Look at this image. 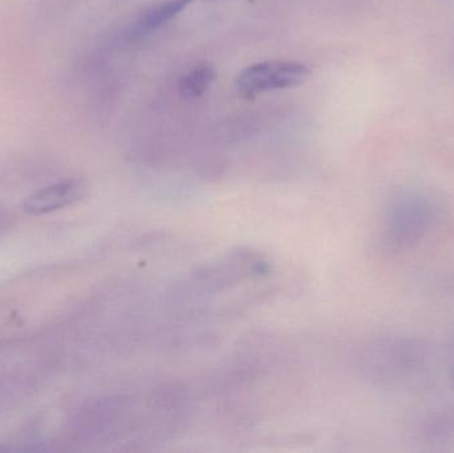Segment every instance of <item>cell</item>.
<instances>
[{
    "mask_svg": "<svg viewBox=\"0 0 454 453\" xmlns=\"http://www.w3.org/2000/svg\"><path fill=\"white\" fill-rule=\"evenodd\" d=\"M434 220V207L420 196H403L394 202L384 226V244L395 252L420 241Z\"/></svg>",
    "mask_w": 454,
    "mask_h": 453,
    "instance_id": "1",
    "label": "cell"
},
{
    "mask_svg": "<svg viewBox=\"0 0 454 453\" xmlns=\"http://www.w3.org/2000/svg\"><path fill=\"white\" fill-rule=\"evenodd\" d=\"M309 74V69L298 61H261L240 71L235 87L243 98H254L263 93L303 84Z\"/></svg>",
    "mask_w": 454,
    "mask_h": 453,
    "instance_id": "2",
    "label": "cell"
},
{
    "mask_svg": "<svg viewBox=\"0 0 454 453\" xmlns=\"http://www.w3.org/2000/svg\"><path fill=\"white\" fill-rule=\"evenodd\" d=\"M87 193V185L79 178L61 181L29 197L24 209L29 215H44L80 201Z\"/></svg>",
    "mask_w": 454,
    "mask_h": 453,
    "instance_id": "3",
    "label": "cell"
},
{
    "mask_svg": "<svg viewBox=\"0 0 454 453\" xmlns=\"http://www.w3.org/2000/svg\"><path fill=\"white\" fill-rule=\"evenodd\" d=\"M194 0H165L144 11L130 28L133 37H144L161 28L180 15Z\"/></svg>",
    "mask_w": 454,
    "mask_h": 453,
    "instance_id": "4",
    "label": "cell"
},
{
    "mask_svg": "<svg viewBox=\"0 0 454 453\" xmlns=\"http://www.w3.org/2000/svg\"><path fill=\"white\" fill-rule=\"evenodd\" d=\"M215 69L207 64L194 66L193 69L184 74L180 82V95L184 98H199L204 96L215 82Z\"/></svg>",
    "mask_w": 454,
    "mask_h": 453,
    "instance_id": "5",
    "label": "cell"
}]
</instances>
